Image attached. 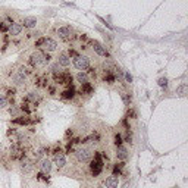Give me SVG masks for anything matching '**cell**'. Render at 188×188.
I'll use <instances>...</instances> for the list:
<instances>
[{
    "mask_svg": "<svg viewBox=\"0 0 188 188\" xmlns=\"http://www.w3.org/2000/svg\"><path fill=\"white\" fill-rule=\"evenodd\" d=\"M125 80L128 82H132V76H131V74H128V72H125Z\"/></svg>",
    "mask_w": 188,
    "mask_h": 188,
    "instance_id": "28",
    "label": "cell"
},
{
    "mask_svg": "<svg viewBox=\"0 0 188 188\" xmlns=\"http://www.w3.org/2000/svg\"><path fill=\"white\" fill-rule=\"evenodd\" d=\"M37 25V19L34 16H27L24 19V27H27V28H34Z\"/></svg>",
    "mask_w": 188,
    "mask_h": 188,
    "instance_id": "15",
    "label": "cell"
},
{
    "mask_svg": "<svg viewBox=\"0 0 188 188\" xmlns=\"http://www.w3.org/2000/svg\"><path fill=\"white\" fill-rule=\"evenodd\" d=\"M24 71H25V69H21V71H19L18 74L13 75V82H15L16 85H22V84L25 82V80H27V78H25Z\"/></svg>",
    "mask_w": 188,
    "mask_h": 188,
    "instance_id": "10",
    "label": "cell"
},
{
    "mask_svg": "<svg viewBox=\"0 0 188 188\" xmlns=\"http://www.w3.org/2000/svg\"><path fill=\"white\" fill-rule=\"evenodd\" d=\"M57 63L60 66H69L71 65V59H69V56L68 55H65V53H62V55H59V57H57Z\"/></svg>",
    "mask_w": 188,
    "mask_h": 188,
    "instance_id": "11",
    "label": "cell"
},
{
    "mask_svg": "<svg viewBox=\"0 0 188 188\" xmlns=\"http://www.w3.org/2000/svg\"><path fill=\"white\" fill-rule=\"evenodd\" d=\"M55 165L57 168H63L66 165V157L65 154H56L55 156Z\"/></svg>",
    "mask_w": 188,
    "mask_h": 188,
    "instance_id": "13",
    "label": "cell"
},
{
    "mask_svg": "<svg viewBox=\"0 0 188 188\" xmlns=\"http://www.w3.org/2000/svg\"><path fill=\"white\" fill-rule=\"evenodd\" d=\"M82 91H85V93H91L90 82H85V84H82Z\"/></svg>",
    "mask_w": 188,
    "mask_h": 188,
    "instance_id": "23",
    "label": "cell"
},
{
    "mask_svg": "<svg viewBox=\"0 0 188 188\" xmlns=\"http://www.w3.org/2000/svg\"><path fill=\"white\" fill-rule=\"evenodd\" d=\"M106 188H118L119 185V178L116 176V175H110V176H107L106 178Z\"/></svg>",
    "mask_w": 188,
    "mask_h": 188,
    "instance_id": "9",
    "label": "cell"
},
{
    "mask_svg": "<svg viewBox=\"0 0 188 188\" xmlns=\"http://www.w3.org/2000/svg\"><path fill=\"white\" fill-rule=\"evenodd\" d=\"M91 47H93V50H94L97 55H100V56H109L106 47H105L101 43H98V41H91Z\"/></svg>",
    "mask_w": 188,
    "mask_h": 188,
    "instance_id": "5",
    "label": "cell"
},
{
    "mask_svg": "<svg viewBox=\"0 0 188 188\" xmlns=\"http://www.w3.org/2000/svg\"><path fill=\"white\" fill-rule=\"evenodd\" d=\"M76 80H78V82H81V84H85V82H88V75L85 74V72H80V74L76 75Z\"/></svg>",
    "mask_w": 188,
    "mask_h": 188,
    "instance_id": "17",
    "label": "cell"
},
{
    "mask_svg": "<svg viewBox=\"0 0 188 188\" xmlns=\"http://www.w3.org/2000/svg\"><path fill=\"white\" fill-rule=\"evenodd\" d=\"M71 34H72V30H71L69 27H60V28L57 30V35H59L62 40H68V38L71 37Z\"/></svg>",
    "mask_w": 188,
    "mask_h": 188,
    "instance_id": "7",
    "label": "cell"
},
{
    "mask_svg": "<svg viewBox=\"0 0 188 188\" xmlns=\"http://www.w3.org/2000/svg\"><path fill=\"white\" fill-rule=\"evenodd\" d=\"M74 66L80 71H85L90 68V59L87 56H81V55H76L74 57Z\"/></svg>",
    "mask_w": 188,
    "mask_h": 188,
    "instance_id": "3",
    "label": "cell"
},
{
    "mask_svg": "<svg viewBox=\"0 0 188 188\" xmlns=\"http://www.w3.org/2000/svg\"><path fill=\"white\" fill-rule=\"evenodd\" d=\"M15 123H21V125H25V123H30V121L28 119H15Z\"/></svg>",
    "mask_w": 188,
    "mask_h": 188,
    "instance_id": "26",
    "label": "cell"
},
{
    "mask_svg": "<svg viewBox=\"0 0 188 188\" xmlns=\"http://www.w3.org/2000/svg\"><path fill=\"white\" fill-rule=\"evenodd\" d=\"M38 166H40V171L43 172V173H50V172H51V168H53V165H51V162H50L49 159H43Z\"/></svg>",
    "mask_w": 188,
    "mask_h": 188,
    "instance_id": "8",
    "label": "cell"
},
{
    "mask_svg": "<svg viewBox=\"0 0 188 188\" xmlns=\"http://www.w3.org/2000/svg\"><path fill=\"white\" fill-rule=\"evenodd\" d=\"M21 31H22V25L21 24H12L9 27V34L10 35H18Z\"/></svg>",
    "mask_w": 188,
    "mask_h": 188,
    "instance_id": "14",
    "label": "cell"
},
{
    "mask_svg": "<svg viewBox=\"0 0 188 188\" xmlns=\"http://www.w3.org/2000/svg\"><path fill=\"white\" fill-rule=\"evenodd\" d=\"M76 159L82 162V163H85V162H90L91 159H93V150L88 147H81L76 150Z\"/></svg>",
    "mask_w": 188,
    "mask_h": 188,
    "instance_id": "2",
    "label": "cell"
},
{
    "mask_svg": "<svg viewBox=\"0 0 188 188\" xmlns=\"http://www.w3.org/2000/svg\"><path fill=\"white\" fill-rule=\"evenodd\" d=\"M116 157L119 160H125L128 157V150L123 147V146H118V150H116Z\"/></svg>",
    "mask_w": 188,
    "mask_h": 188,
    "instance_id": "12",
    "label": "cell"
},
{
    "mask_svg": "<svg viewBox=\"0 0 188 188\" xmlns=\"http://www.w3.org/2000/svg\"><path fill=\"white\" fill-rule=\"evenodd\" d=\"M90 168H91V173H93V176H98L100 175V172L103 169V162H101V159H100V156L96 154L94 157V160H90Z\"/></svg>",
    "mask_w": 188,
    "mask_h": 188,
    "instance_id": "4",
    "label": "cell"
},
{
    "mask_svg": "<svg viewBox=\"0 0 188 188\" xmlns=\"http://www.w3.org/2000/svg\"><path fill=\"white\" fill-rule=\"evenodd\" d=\"M157 84L160 85V87H166V84H168V78H159V81H157Z\"/></svg>",
    "mask_w": 188,
    "mask_h": 188,
    "instance_id": "24",
    "label": "cell"
},
{
    "mask_svg": "<svg viewBox=\"0 0 188 188\" xmlns=\"http://www.w3.org/2000/svg\"><path fill=\"white\" fill-rule=\"evenodd\" d=\"M31 65L35 66V68H41V66H44L46 63H49L50 57L46 56L44 53H41V51H35L31 55Z\"/></svg>",
    "mask_w": 188,
    "mask_h": 188,
    "instance_id": "1",
    "label": "cell"
},
{
    "mask_svg": "<svg viewBox=\"0 0 188 188\" xmlns=\"http://www.w3.org/2000/svg\"><path fill=\"white\" fill-rule=\"evenodd\" d=\"M176 94H178V96H185V94H188V85L185 82H182L181 85L176 87Z\"/></svg>",
    "mask_w": 188,
    "mask_h": 188,
    "instance_id": "16",
    "label": "cell"
},
{
    "mask_svg": "<svg viewBox=\"0 0 188 188\" xmlns=\"http://www.w3.org/2000/svg\"><path fill=\"white\" fill-rule=\"evenodd\" d=\"M9 112H10V115H13V116H16L19 110H18L16 107H10V109H9Z\"/></svg>",
    "mask_w": 188,
    "mask_h": 188,
    "instance_id": "27",
    "label": "cell"
},
{
    "mask_svg": "<svg viewBox=\"0 0 188 188\" xmlns=\"http://www.w3.org/2000/svg\"><path fill=\"white\" fill-rule=\"evenodd\" d=\"M115 144H116V146H121V144H122V137H121L119 134L115 135Z\"/></svg>",
    "mask_w": 188,
    "mask_h": 188,
    "instance_id": "25",
    "label": "cell"
},
{
    "mask_svg": "<svg viewBox=\"0 0 188 188\" xmlns=\"http://www.w3.org/2000/svg\"><path fill=\"white\" fill-rule=\"evenodd\" d=\"M6 106H8V98L5 96H0V109H5Z\"/></svg>",
    "mask_w": 188,
    "mask_h": 188,
    "instance_id": "21",
    "label": "cell"
},
{
    "mask_svg": "<svg viewBox=\"0 0 188 188\" xmlns=\"http://www.w3.org/2000/svg\"><path fill=\"white\" fill-rule=\"evenodd\" d=\"M22 172L24 173H30V172L33 171V163H30V162H25V163H22Z\"/></svg>",
    "mask_w": 188,
    "mask_h": 188,
    "instance_id": "18",
    "label": "cell"
},
{
    "mask_svg": "<svg viewBox=\"0 0 188 188\" xmlns=\"http://www.w3.org/2000/svg\"><path fill=\"white\" fill-rule=\"evenodd\" d=\"M97 188H103V187H97Z\"/></svg>",
    "mask_w": 188,
    "mask_h": 188,
    "instance_id": "29",
    "label": "cell"
},
{
    "mask_svg": "<svg viewBox=\"0 0 188 188\" xmlns=\"http://www.w3.org/2000/svg\"><path fill=\"white\" fill-rule=\"evenodd\" d=\"M41 46H43V49L47 50V51H55L57 47V43L55 40H51V38H43Z\"/></svg>",
    "mask_w": 188,
    "mask_h": 188,
    "instance_id": "6",
    "label": "cell"
},
{
    "mask_svg": "<svg viewBox=\"0 0 188 188\" xmlns=\"http://www.w3.org/2000/svg\"><path fill=\"white\" fill-rule=\"evenodd\" d=\"M122 168H123V165H122V163L116 165V166L113 168V175H116V173L119 175V173H121V171H122Z\"/></svg>",
    "mask_w": 188,
    "mask_h": 188,
    "instance_id": "22",
    "label": "cell"
},
{
    "mask_svg": "<svg viewBox=\"0 0 188 188\" xmlns=\"http://www.w3.org/2000/svg\"><path fill=\"white\" fill-rule=\"evenodd\" d=\"M74 97V90L71 88V90H65L62 93V98H72Z\"/></svg>",
    "mask_w": 188,
    "mask_h": 188,
    "instance_id": "20",
    "label": "cell"
},
{
    "mask_svg": "<svg viewBox=\"0 0 188 188\" xmlns=\"http://www.w3.org/2000/svg\"><path fill=\"white\" fill-rule=\"evenodd\" d=\"M28 100H30V101H33V103H35V101H38V100H40V96H38V94H37V93H30V94H28Z\"/></svg>",
    "mask_w": 188,
    "mask_h": 188,
    "instance_id": "19",
    "label": "cell"
}]
</instances>
